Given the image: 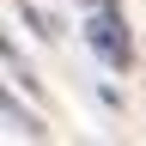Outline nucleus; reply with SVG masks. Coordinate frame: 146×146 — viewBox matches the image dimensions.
I'll use <instances>...</instances> for the list:
<instances>
[{"mask_svg":"<svg viewBox=\"0 0 146 146\" xmlns=\"http://www.w3.org/2000/svg\"><path fill=\"white\" fill-rule=\"evenodd\" d=\"M79 36L91 43V55H98L104 67H128V55H134V43H128V25L116 18V6H91V18L79 25Z\"/></svg>","mask_w":146,"mask_h":146,"instance_id":"1","label":"nucleus"}]
</instances>
